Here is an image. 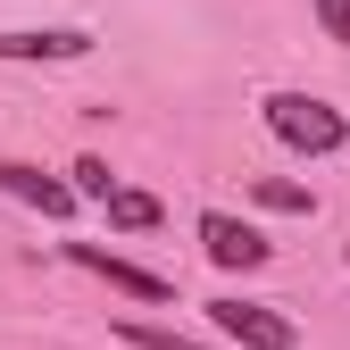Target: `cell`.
<instances>
[{
  "label": "cell",
  "instance_id": "6da1fadb",
  "mask_svg": "<svg viewBox=\"0 0 350 350\" xmlns=\"http://www.w3.org/2000/svg\"><path fill=\"white\" fill-rule=\"evenodd\" d=\"M258 117H267V134H275L284 150H300V159H325V150L350 142L342 109L317 100V92H267V100H258Z\"/></svg>",
  "mask_w": 350,
  "mask_h": 350
},
{
  "label": "cell",
  "instance_id": "7a4b0ae2",
  "mask_svg": "<svg viewBox=\"0 0 350 350\" xmlns=\"http://www.w3.org/2000/svg\"><path fill=\"white\" fill-rule=\"evenodd\" d=\"M208 325L226 334V342H242V350H292L300 342V325L275 317L267 300H208Z\"/></svg>",
  "mask_w": 350,
  "mask_h": 350
},
{
  "label": "cell",
  "instance_id": "3957f363",
  "mask_svg": "<svg viewBox=\"0 0 350 350\" xmlns=\"http://www.w3.org/2000/svg\"><path fill=\"white\" fill-rule=\"evenodd\" d=\"M200 250L217 258V267H234V275L267 267V234L242 226V217H226V208H200Z\"/></svg>",
  "mask_w": 350,
  "mask_h": 350
},
{
  "label": "cell",
  "instance_id": "277c9868",
  "mask_svg": "<svg viewBox=\"0 0 350 350\" xmlns=\"http://www.w3.org/2000/svg\"><path fill=\"white\" fill-rule=\"evenodd\" d=\"M67 258H75L83 275H100V284H117V292H134V300H175V284H167V275L134 267V258H117V250H100V242H67Z\"/></svg>",
  "mask_w": 350,
  "mask_h": 350
},
{
  "label": "cell",
  "instance_id": "5b68a950",
  "mask_svg": "<svg viewBox=\"0 0 350 350\" xmlns=\"http://www.w3.org/2000/svg\"><path fill=\"white\" fill-rule=\"evenodd\" d=\"M0 192L25 200V208H42V217H75V184H59V175H42L25 159H0Z\"/></svg>",
  "mask_w": 350,
  "mask_h": 350
},
{
  "label": "cell",
  "instance_id": "8992f818",
  "mask_svg": "<svg viewBox=\"0 0 350 350\" xmlns=\"http://www.w3.org/2000/svg\"><path fill=\"white\" fill-rule=\"evenodd\" d=\"M0 59H92L83 25H33V33H0Z\"/></svg>",
  "mask_w": 350,
  "mask_h": 350
},
{
  "label": "cell",
  "instance_id": "52a82bcc",
  "mask_svg": "<svg viewBox=\"0 0 350 350\" xmlns=\"http://www.w3.org/2000/svg\"><path fill=\"white\" fill-rule=\"evenodd\" d=\"M100 208H109V226H125V234H150L159 217H167L150 192H125V184H109V200H100Z\"/></svg>",
  "mask_w": 350,
  "mask_h": 350
},
{
  "label": "cell",
  "instance_id": "ba28073f",
  "mask_svg": "<svg viewBox=\"0 0 350 350\" xmlns=\"http://www.w3.org/2000/svg\"><path fill=\"white\" fill-rule=\"evenodd\" d=\"M67 175H75V200H109V184H117V175H109V159H75Z\"/></svg>",
  "mask_w": 350,
  "mask_h": 350
},
{
  "label": "cell",
  "instance_id": "9c48e42d",
  "mask_svg": "<svg viewBox=\"0 0 350 350\" xmlns=\"http://www.w3.org/2000/svg\"><path fill=\"white\" fill-rule=\"evenodd\" d=\"M250 192L267 200V208H284V217H309V208H317V200L300 192V184H250Z\"/></svg>",
  "mask_w": 350,
  "mask_h": 350
},
{
  "label": "cell",
  "instance_id": "30bf717a",
  "mask_svg": "<svg viewBox=\"0 0 350 350\" xmlns=\"http://www.w3.org/2000/svg\"><path fill=\"white\" fill-rule=\"evenodd\" d=\"M125 342H134V350H208V342H184L167 325H125Z\"/></svg>",
  "mask_w": 350,
  "mask_h": 350
},
{
  "label": "cell",
  "instance_id": "8fae6325",
  "mask_svg": "<svg viewBox=\"0 0 350 350\" xmlns=\"http://www.w3.org/2000/svg\"><path fill=\"white\" fill-rule=\"evenodd\" d=\"M317 25H325V42L350 51V0H317Z\"/></svg>",
  "mask_w": 350,
  "mask_h": 350
}]
</instances>
